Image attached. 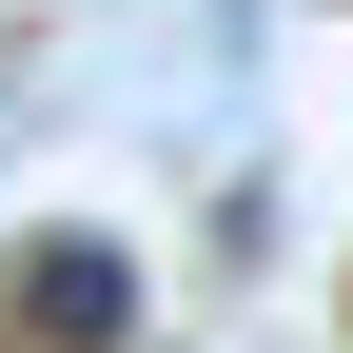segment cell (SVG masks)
Instances as JSON below:
<instances>
[{"instance_id": "6da1fadb", "label": "cell", "mask_w": 353, "mask_h": 353, "mask_svg": "<svg viewBox=\"0 0 353 353\" xmlns=\"http://www.w3.org/2000/svg\"><path fill=\"white\" fill-rule=\"evenodd\" d=\"M118 294H138V275H118L99 236H39V275H20V314L59 334V353H118Z\"/></svg>"}]
</instances>
